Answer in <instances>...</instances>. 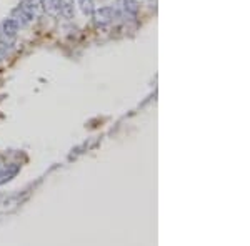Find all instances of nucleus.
Segmentation results:
<instances>
[{"mask_svg":"<svg viewBox=\"0 0 250 246\" xmlns=\"http://www.w3.org/2000/svg\"><path fill=\"white\" fill-rule=\"evenodd\" d=\"M60 12L65 17H72V14H74V0H60Z\"/></svg>","mask_w":250,"mask_h":246,"instance_id":"nucleus-4","label":"nucleus"},{"mask_svg":"<svg viewBox=\"0 0 250 246\" xmlns=\"http://www.w3.org/2000/svg\"><path fill=\"white\" fill-rule=\"evenodd\" d=\"M20 10L29 19L39 17L42 14V2L40 0H23L22 5H20Z\"/></svg>","mask_w":250,"mask_h":246,"instance_id":"nucleus-1","label":"nucleus"},{"mask_svg":"<svg viewBox=\"0 0 250 246\" xmlns=\"http://www.w3.org/2000/svg\"><path fill=\"white\" fill-rule=\"evenodd\" d=\"M112 19H114V10L108 9V7L95 12V20H97V23H100V25H105V23L110 22Z\"/></svg>","mask_w":250,"mask_h":246,"instance_id":"nucleus-2","label":"nucleus"},{"mask_svg":"<svg viewBox=\"0 0 250 246\" xmlns=\"http://www.w3.org/2000/svg\"><path fill=\"white\" fill-rule=\"evenodd\" d=\"M42 5L47 10V14L50 15L60 14V0H42Z\"/></svg>","mask_w":250,"mask_h":246,"instance_id":"nucleus-3","label":"nucleus"},{"mask_svg":"<svg viewBox=\"0 0 250 246\" xmlns=\"http://www.w3.org/2000/svg\"><path fill=\"white\" fill-rule=\"evenodd\" d=\"M82 9L85 14H90L92 12V2L90 0H82Z\"/></svg>","mask_w":250,"mask_h":246,"instance_id":"nucleus-5","label":"nucleus"}]
</instances>
